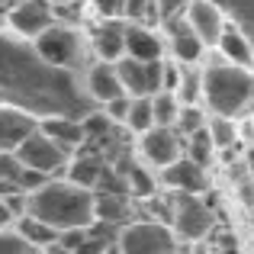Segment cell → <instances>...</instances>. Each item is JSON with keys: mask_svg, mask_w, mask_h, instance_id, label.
Listing matches in <instances>:
<instances>
[{"mask_svg": "<svg viewBox=\"0 0 254 254\" xmlns=\"http://www.w3.org/2000/svg\"><path fill=\"white\" fill-rule=\"evenodd\" d=\"M174 93L180 103H203V64H180V81Z\"/></svg>", "mask_w": 254, "mask_h": 254, "instance_id": "obj_23", "label": "cell"}, {"mask_svg": "<svg viewBox=\"0 0 254 254\" xmlns=\"http://www.w3.org/2000/svg\"><path fill=\"white\" fill-rule=\"evenodd\" d=\"M180 155H184V135L174 126H151L148 132L138 135V158L148 168L161 171L164 164H171Z\"/></svg>", "mask_w": 254, "mask_h": 254, "instance_id": "obj_8", "label": "cell"}, {"mask_svg": "<svg viewBox=\"0 0 254 254\" xmlns=\"http://www.w3.org/2000/svg\"><path fill=\"white\" fill-rule=\"evenodd\" d=\"M248 164L254 168V148H248Z\"/></svg>", "mask_w": 254, "mask_h": 254, "instance_id": "obj_33", "label": "cell"}, {"mask_svg": "<svg viewBox=\"0 0 254 254\" xmlns=\"http://www.w3.org/2000/svg\"><path fill=\"white\" fill-rule=\"evenodd\" d=\"M26 212L42 219V222H49L58 232L87 229L93 222V190L74 184L68 177H52L39 190L29 193Z\"/></svg>", "mask_w": 254, "mask_h": 254, "instance_id": "obj_1", "label": "cell"}, {"mask_svg": "<svg viewBox=\"0 0 254 254\" xmlns=\"http://www.w3.org/2000/svg\"><path fill=\"white\" fill-rule=\"evenodd\" d=\"M13 225V212H10V206L3 203V196H0V229H10Z\"/></svg>", "mask_w": 254, "mask_h": 254, "instance_id": "obj_31", "label": "cell"}, {"mask_svg": "<svg viewBox=\"0 0 254 254\" xmlns=\"http://www.w3.org/2000/svg\"><path fill=\"white\" fill-rule=\"evenodd\" d=\"M52 3H71V0H52Z\"/></svg>", "mask_w": 254, "mask_h": 254, "instance_id": "obj_35", "label": "cell"}, {"mask_svg": "<svg viewBox=\"0 0 254 254\" xmlns=\"http://www.w3.org/2000/svg\"><path fill=\"white\" fill-rule=\"evenodd\" d=\"M171 229L177 238L196 242L212 229V212L199 199V193H177L171 206Z\"/></svg>", "mask_w": 254, "mask_h": 254, "instance_id": "obj_6", "label": "cell"}, {"mask_svg": "<svg viewBox=\"0 0 254 254\" xmlns=\"http://www.w3.org/2000/svg\"><path fill=\"white\" fill-rule=\"evenodd\" d=\"M158 180L174 193H206V187H209L206 164H196L187 155H180V158H174L171 164H164V168L158 171Z\"/></svg>", "mask_w": 254, "mask_h": 254, "instance_id": "obj_10", "label": "cell"}, {"mask_svg": "<svg viewBox=\"0 0 254 254\" xmlns=\"http://www.w3.org/2000/svg\"><path fill=\"white\" fill-rule=\"evenodd\" d=\"M110 164L103 161L100 155H71V161H68V168H64V177L68 180H74V184H81V187H90V190H97L100 187V180H103V174Z\"/></svg>", "mask_w": 254, "mask_h": 254, "instance_id": "obj_20", "label": "cell"}, {"mask_svg": "<svg viewBox=\"0 0 254 254\" xmlns=\"http://www.w3.org/2000/svg\"><path fill=\"white\" fill-rule=\"evenodd\" d=\"M151 110H155V126H174L180 113V97L174 90H155L151 93Z\"/></svg>", "mask_w": 254, "mask_h": 254, "instance_id": "obj_26", "label": "cell"}, {"mask_svg": "<svg viewBox=\"0 0 254 254\" xmlns=\"http://www.w3.org/2000/svg\"><path fill=\"white\" fill-rule=\"evenodd\" d=\"M116 251L126 254H164L177 251V235L164 222H126L116 235Z\"/></svg>", "mask_w": 254, "mask_h": 254, "instance_id": "obj_4", "label": "cell"}, {"mask_svg": "<svg viewBox=\"0 0 254 254\" xmlns=\"http://www.w3.org/2000/svg\"><path fill=\"white\" fill-rule=\"evenodd\" d=\"M184 155L193 158L196 164H206V168H209V161L219 155V151H216V145H212L206 126H203V129H196V132H190V135H184Z\"/></svg>", "mask_w": 254, "mask_h": 254, "instance_id": "obj_25", "label": "cell"}, {"mask_svg": "<svg viewBox=\"0 0 254 254\" xmlns=\"http://www.w3.org/2000/svg\"><path fill=\"white\" fill-rule=\"evenodd\" d=\"M13 155H16L19 164L36 168V171L49 174V177H62L64 168H68V161H71V151H64L62 145H58L52 135H45L42 129L29 132V135H26V142L19 145Z\"/></svg>", "mask_w": 254, "mask_h": 254, "instance_id": "obj_5", "label": "cell"}, {"mask_svg": "<svg viewBox=\"0 0 254 254\" xmlns=\"http://www.w3.org/2000/svg\"><path fill=\"white\" fill-rule=\"evenodd\" d=\"M13 229L19 232V238H23V242L29 245L32 251H55L58 229H52V225L42 222V219H36V216H29V212H23V216L13 219Z\"/></svg>", "mask_w": 254, "mask_h": 254, "instance_id": "obj_19", "label": "cell"}, {"mask_svg": "<svg viewBox=\"0 0 254 254\" xmlns=\"http://www.w3.org/2000/svg\"><path fill=\"white\" fill-rule=\"evenodd\" d=\"M129 93H123V97H116V100H110V103H103V113L113 119V126H123L126 123V113H129Z\"/></svg>", "mask_w": 254, "mask_h": 254, "instance_id": "obj_30", "label": "cell"}, {"mask_svg": "<svg viewBox=\"0 0 254 254\" xmlns=\"http://www.w3.org/2000/svg\"><path fill=\"white\" fill-rule=\"evenodd\" d=\"M39 129V116L23 106L0 103V151H16L29 132Z\"/></svg>", "mask_w": 254, "mask_h": 254, "instance_id": "obj_12", "label": "cell"}, {"mask_svg": "<svg viewBox=\"0 0 254 254\" xmlns=\"http://www.w3.org/2000/svg\"><path fill=\"white\" fill-rule=\"evenodd\" d=\"M55 23V10L52 0H13L6 6V29L16 39H36L42 29Z\"/></svg>", "mask_w": 254, "mask_h": 254, "instance_id": "obj_7", "label": "cell"}, {"mask_svg": "<svg viewBox=\"0 0 254 254\" xmlns=\"http://www.w3.org/2000/svg\"><path fill=\"white\" fill-rule=\"evenodd\" d=\"M155 187H158V177H155V168L148 164H138V161H129L126 168V193L129 196H138V199H151L155 196Z\"/></svg>", "mask_w": 254, "mask_h": 254, "instance_id": "obj_22", "label": "cell"}, {"mask_svg": "<svg viewBox=\"0 0 254 254\" xmlns=\"http://www.w3.org/2000/svg\"><path fill=\"white\" fill-rule=\"evenodd\" d=\"M161 32H164V52H168L174 62H180V64H203V58H206L209 49H206V42L193 32V26L187 23L184 16L161 23Z\"/></svg>", "mask_w": 254, "mask_h": 254, "instance_id": "obj_9", "label": "cell"}, {"mask_svg": "<svg viewBox=\"0 0 254 254\" xmlns=\"http://www.w3.org/2000/svg\"><path fill=\"white\" fill-rule=\"evenodd\" d=\"M206 132H209L216 151H229L232 145L242 138L238 135V119L225 116V113H209V116H206Z\"/></svg>", "mask_w": 254, "mask_h": 254, "instance_id": "obj_21", "label": "cell"}, {"mask_svg": "<svg viewBox=\"0 0 254 254\" xmlns=\"http://www.w3.org/2000/svg\"><path fill=\"white\" fill-rule=\"evenodd\" d=\"M90 49L100 62H116L126 55V19L123 16H100L90 29Z\"/></svg>", "mask_w": 254, "mask_h": 254, "instance_id": "obj_11", "label": "cell"}, {"mask_svg": "<svg viewBox=\"0 0 254 254\" xmlns=\"http://www.w3.org/2000/svg\"><path fill=\"white\" fill-rule=\"evenodd\" d=\"M13 251H32V248L19 238V232L10 225V229H0V254H13Z\"/></svg>", "mask_w": 254, "mask_h": 254, "instance_id": "obj_28", "label": "cell"}, {"mask_svg": "<svg viewBox=\"0 0 254 254\" xmlns=\"http://www.w3.org/2000/svg\"><path fill=\"white\" fill-rule=\"evenodd\" d=\"M126 55L132 58H161L164 52V32L155 26H142V23H126Z\"/></svg>", "mask_w": 254, "mask_h": 254, "instance_id": "obj_17", "label": "cell"}, {"mask_svg": "<svg viewBox=\"0 0 254 254\" xmlns=\"http://www.w3.org/2000/svg\"><path fill=\"white\" fill-rule=\"evenodd\" d=\"M13 3V0H0V10H6V6H10Z\"/></svg>", "mask_w": 254, "mask_h": 254, "instance_id": "obj_34", "label": "cell"}, {"mask_svg": "<svg viewBox=\"0 0 254 254\" xmlns=\"http://www.w3.org/2000/svg\"><path fill=\"white\" fill-rule=\"evenodd\" d=\"M212 52H216L222 62H232V64H242V68H254V49L248 42V36H245L238 26L225 23L222 32H219L216 45H212Z\"/></svg>", "mask_w": 254, "mask_h": 254, "instance_id": "obj_18", "label": "cell"}, {"mask_svg": "<svg viewBox=\"0 0 254 254\" xmlns=\"http://www.w3.org/2000/svg\"><path fill=\"white\" fill-rule=\"evenodd\" d=\"M93 219L123 229L132 219V196L126 190H93Z\"/></svg>", "mask_w": 254, "mask_h": 254, "instance_id": "obj_16", "label": "cell"}, {"mask_svg": "<svg viewBox=\"0 0 254 254\" xmlns=\"http://www.w3.org/2000/svg\"><path fill=\"white\" fill-rule=\"evenodd\" d=\"M126 129H132L135 135L148 132L155 126V110H151V93H142V97L129 100V113H126Z\"/></svg>", "mask_w": 254, "mask_h": 254, "instance_id": "obj_24", "label": "cell"}, {"mask_svg": "<svg viewBox=\"0 0 254 254\" xmlns=\"http://www.w3.org/2000/svg\"><path fill=\"white\" fill-rule=\"evenodd\" d=\"M32 49L42 62H49L52 68L71 71L74 64H81L84 58V36L77 32V26L68 23H52L49 29H42L36 39H32Z\"/></svg>", "mask_w": 254, "mask_h": 254, "instance_id": "obj_3", "label": "cell"}, {"mask_svg": "<svg viewBox=\"0 0 254 254\" xmlns=\"http://www.w3.org/2000/svg\"><path fill=\"white\" fill-rule=\"evenodd\" d=\"M184 19L193 26V32H196V36L206 42V49H212V45H216L219 32H222V26H225L222 10H219L212 0H193V3L187 6Z\"/></svg>", "mask_w": 254, "mask_h": 254, "instance_id": "obj_15", "label": "cell"}, {"mask_svg": "<svg viewBox=\"0 0 254 254\" xmlns=\"http://www.w3.org/2000/svg\"><path fill=\"white\" fill-rule=\"evenodd\" d=\"M206 116H209L206 103H180V113H177L174 129H177L180 135H190V132H196V129L206 126Z\"/></svg>", "mask_w": 254, "mask_h": 254, "instance_id": "obj_27", "label": "cell"}, {"mask_svg": "<svg viewBox=\"0 0 254 254\" xmlns=\"http://www.w3.org/2000/svg\"><path fill=\"white\" fill-rule=\"evenodd\" d=\"M158 3V16H161V23H168V19H177L187 13V6L193 3V0H155Z\"/></svg>", "mask_w": 254, "mask_h": 254, "instance_id": "obj_29", "label": "cell"}, {"mask_svg": "<svg viewBox=\"0 0 254 254\" xmlns=\"http://www.w3.org/2000/svg\"><path fill=\"white\" fill-rule=\"evenodd\" d=\"M39 129L45 135H52L64 151L77 155V151L87 145V129H84V119L81 116H68V113H52V116L39 119Z\"/></svg>", "mask_w": 254, "mask_h": 254, "instance_id": "obj_13", "label": "cell"}, {"mask_svg": "<svg viewBox=\"0 0 254 254\" xmlns=\"http://www.w3.org/2000/svg\"><path fill=\"white\" fill-rule=\"evenodd\" d=\"M203 103L209 113L225 116H251L254 113V68L222 62H203Z\"/></svg>", "mask_w": 254, "mask_h": 254, "instance_id": "obj_2", "label": "cell"}, {"mask_svg": "<svg viewBox=\"0 0 254 254\" xmlns=\"http://www.w3.org/2000/svg\"><path fill=\"white\" fill-rule=\"evenodd\" d=\"M6 29V10H0V32Z\"/></svg>", "mask_w": 254, "mask_h": 254, "instance_id": "obj_32", "label": "cell"}, {"mask_svg": "<svg viewBox=\"0 0 254 254\" xmlns=\"http://www.w3.org/2000/svg\"><path fill=\"white\" fill-rule=\"evenodd\" d=\"M84 87H87V100L93 106H103V103H110V100L126 93L123 81H119V71H116V62H97L87 71Z\"/></svg>", "mask_w": 254, "mask_h": 254, "instance_id": "obj_14", "label": "cell"}]
</instances>
